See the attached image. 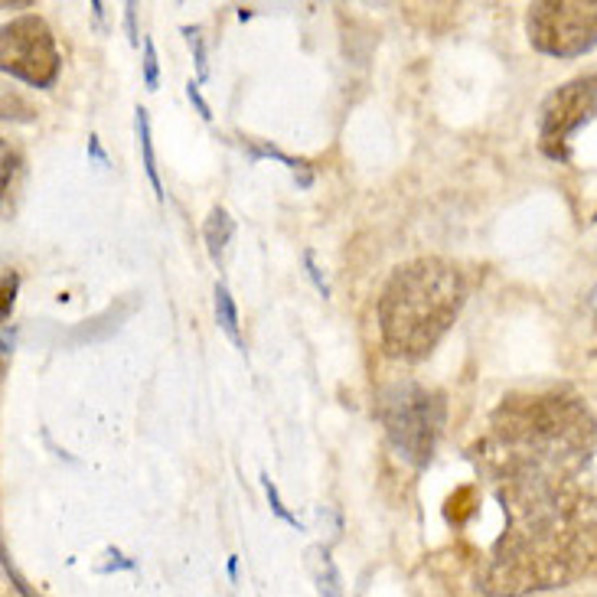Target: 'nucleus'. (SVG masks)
Returning <instances> with one entry per match:
<instances>
[{
  "instance_id": "obj_5",
  "label": "nucleus",
  "mask_w": 597,
  "mask_h": 597,
  "mask_svg": "<svg viewBox=\"0 0 597 597\" xmlns=\"http://www.w3.org/2000/svg\"><path fill=\"white\" fill-rule=\"evenodd\" d=\"M0 62L10 76L36 85V89H49L59 76V49L46 20L17 17L14 23H7L4 36H0Z\"/></svg>"
},
{
  "instance_id": "obj_20",
  "label": "nucleus",
  "mask_w": 597,
  "mask_h": 597,
  "mask_svg": "<svg viewBox=\"0 0 597 597\" xmlns=\"http://www.w3.org/2000/svg\"><path fill=\"white\" fill-rule=\"evenodd\" d=\"M10 350H14V330L4 327V353H10Z\"/></svg>"
},
{
  "instance_id": "obj_18",
  "label": "nucleus",
  "mask_w": 597,
  "mask_h": 597,
  "mask_svg": "<svg viewBox=\"0 0 597 597\" xmlns=\"http://www.w3.org/2000/svg\"><path fill=\"white\" fill-rule=\"evenodd\" d=\"M128 33H131V43H138V30H134V4H128Z\"/></svg>"
},
{
  "instance_id": "obj_12",
  "label": "nucleus",
  "mask_w": 597,
  "mask_h": 597,
  "mask_svg": "<svg viewBox=\"0 0 597 597\" xmlns=\"http://www.w3.org/2000/svg\"><path fill=\"white\" fill-rule=\"evenodd\" d=\"M144 82H147V89H151V92L160 85V66H157L154 40H144Z\"/></svg>"
},
{
  "instance_id": "obj_15",
  "label": "nucleus",
  "mask_w": 597,
  "mask_h": 597,
  "mask_svg": "<svg viewBox=\"0 0 597 597\" xmlns=\"http://www.w3.org/2000/svg\"><path fill=\"white\" fill-rule=\"evenodd\" d=\"M183 33H186V40H190L193 53H196V69H199V79H206V46H203V36H199V30H193V27H183Z\"/></svg>"
},
{
  "instance_id": "obj_21",
  "label": "nucleus",
  "mask_w": 597,
  "mask_h": 597,
  "mask_svg": "<svg viewBox=\"0 0 597 597\" xmlns=\"http://www.w3.org/2000/svg\"><path fill=\"white\" fill-rule=\"evenodd\" d=\"M588 310H591V317L597 320V288H594V291L588 294Z\"/></svg>"
},
{
  "instance_id": "obj_19",
  "label": "nucleus",
  "mask_w": 597,
  "mask_h": 597,
  "mask_svg": "<svg viewBox=\"0 0 597 597\" xmlns=\"http://www.w3.org/2000/svg\"><path fill=\"white\" fill-rule=\"evenodd\" d=\"M89 151H92V157H95V160H102V164H108L105 154H102V147H98V138H92V141H89Z\"/></svg>"
},
{
  "instance_id": "obj_22",
  "label": "nucleus",
  "mask_w": 597,
  "mask_h": 597,
  "mask_svg": "<svg viewBox=\"0 0 597 597\" xmlns=\"http://www.w3.org/2000/svg\"><path fill=\"white\" fill-rule=\"evenodd\" d=\"M594 85H597V76H594Z\"/></svg>"
},
{
  "instance_id": "obj_9",
  "label": "nucleus",
  "mask_w": 597,
  "mask_h": 597,
  "mask_svg": "<svg viewBox=\"0 0 597 597\" xmlns=\"http://www.w3.org/2000/svg\"><path fill=\"white\" fill-rule=\"evenodd\" d=\"M477 506H480V490L474 483H467V487H457L451 496H447L444 516L451 526H467V519L477 513Z\"/></svg>"
},
{
  "instance_id": "obj_8",
  "label": "nucleus",
  "mask_w": 597,
  "mask_h": 597,
  "mask_svg": "<svg viewBox=\"0 0 597 597\" xmlns=\"http://www.w3.org/2000/svg\"><path fill=\"white\" fill-rule=\"evenodd\" d=\"M307 568H310V575H314L320 594L340 597V575H337V568H333L327 549H320V545H317V549H310L307 552Z\"/></svg>"
},
{
  "instance_id": "obj_2",
  "label": "nucleus",
  "mask_w": 597,
  "mask_h": 597,
  "mask_svg": "<svg viewBox=\"0 0 597 597\" xmlns=\"http://www.w3.org/2000/svg\"><path fill=\"white\" fill-rule=\"evenodd\" d=\"M464 278L444 258H418L395 271L379 301L382 343L392 356L421 359L464 307Z\"/></svg>"
},
{
  "instance_id": "obj_6",
  "label": "nucleus",
  "mask_w": 597,
  "mask_h": 597,
  "mask_svg": "<svg viewBox=\"0 0 597 597\" xmlns=\"http://www.w3.org/2000/svg\"><path fill=\"white\" fill-rule=\"evenodd\" d=\"M594 111H597V85H594V79H575V82L562 85V89H555L549 98H545L542 124H539L545 154L565 157L568 134L575 128H581V124L588 121Z\"/></svg>"
},
{
  "instance_id": "obj_1",
  "label": "nucleus",
  "mask_w": 597,
  "mask_h": 597,
  "mask_svg": "<svg viewBox=\"0 0 597 597\" xmlns=\"http://www.w3.org/2000/svg\"><path fill=\"white\" fill-rule=\"evenodd\" d=\"M477 464L493 480L506 519L477 575L480 588L493 597H519L581 575L597 552L594 447H549L490 434L477 444Z\"/></svg>"
},
{
  "instance_id": "obj_16",
  "label": "nucleus",
  "mask_w": 597,
  "mask_h": 597,
  "mask_svg": "<svg viewBox=\"0 0 597 597\" xmlns=\"http://www.w3.org/2000/svg\"><path fill=\"white\" fill-rule=\"evenodd\" d=\"M304 265H307V275H310V278H314V284H317V291H320L323 297H327V294H330V288H327V281H323V275H320V268L314 265V255H310V252H304Z\"/></svg>"
},
{
  "instance_id": "obj_4",
  "label": "nucleus",
  "mask_w": 597,
  "mask_h": 597,
  "mask_svg": "<svg viewBox=\"0 0 597 597\" xmlns=\"http://www.w3.org/2000/svg\"><path fill=\"white\" fill-rule=\"evenodd\" d=\"M526 30L545 56H584L597 46V0H539L529 7Z\"/></svg>"
},
{
  "instance_id": "obj_17",
  "label": "nucleus",
  "mask_w": 597,
  "mask_h": 597,
  "mask_svg": "<svg viewBox=\"0 0 597 597\" xmlns=\"http://www.w3.org/2000/svg\"><path fill=\"white\" fill-rule=\"evenodd\" d=\"M186 95H190V102L199 108V115H203L206 121L213 118V111H209V105L203 102V95H199V82H190V85H186Z\"/></svg>"
},
{
  "instance_id": "obj_7",
  "label": "nucleus",
  "mask_w": 597,
  "mask_h": 597,
  "mask_svg": "<svg viewBox=\"0 0 597 597\" xmlns=\"http://www.w3.org/2000/svg\"><path fill=\"white\" fill-rule=\"evenodd\" d=\"M232 232H235L232 216H229L222 206H213V213H209L206 226H203V239H206L209 255H213L216 261L222 258V252H226V245L232 242Z\"/></svg>"
},
{
  "instance_id": "obj_10",
  "label": "nucleus",
  "mask_w": 597,
  "mask_h": 597,
  "mask_svg": "<svg viewBox=\"0 0 597 597\" xmlns=\"http://www.w3.org/2000/svg\"><path fill=\"white\" fill-rule=\"evenodd\" d=\"M216 320H219V327L226 330V337H229L235 346H242L239 310H235V301H232V294H229L226 284H216Z\"/></svg>"
},
{
  "instance_id": "obj_14",
  "label": "nucleus",
  "mask_w": 597,
  "mask_h": 597,
  "mask_svg": "<svg viewBox=\"0 0 597 597\" xmlns=\"http://www.w3.org/2000/svg\"><path fill=\"white\" fill-rule=\"evenodd\" d=\"M17 288H20L17 271H7V275H4V301H0V314H4V317H10V310H14Z\"/></svg>"
},
{
  "instance_id": "obj_13",
  "label": "nucleus",
  "mask_w": 597,
  "mask_h": 597,
  "mask_svg": "<svg viewBox=\"0 0 597 597\" xmlns=\"http://www.w3.org/2000/svg\"><path fill=\"white\" fill-rule=\"evenodd\" d=\"M261 487H265V496H268V503H271V509L288 522V526H294V529H301V522H297V516H291L288 509H284V503H281V496H278V490H275V483H271L265 474H261Z\"/></svg>"
},
{
  "instance_id": "obj_3",
  "label": "nucleus",
  "mask_w": 597,
  "mask_h": 597,
  "mask_svg": "<svg viewBox=\"0 0 597 597\" xmlns=\"http://www.w3.org/2000/svg\"><path fill=\"white\" fill-rule=\"evenodd\" d=\"M376 415L398 454L425 467L444 428V398L418 382H395L379 392Z\"/></svg>"
},
{
  "instance_id": "obj_11",
  "label": "nucleus",
  "mask_w": 597,
  "mask_h": 597,
  "mask_svg": "<svg viewBox=\"0 0 597 597\" xmlns=\"http://www.w3.org/2000/svg\"><path fill=\"white\" fill-rule=\"evenodd\" d=\"M138 138H141V151H144V170H147V180H151L157 199H164V183H160L157 160H154V144H151V118H147V111H144V108H138Z\"/></svg>"
}]
</instances>
